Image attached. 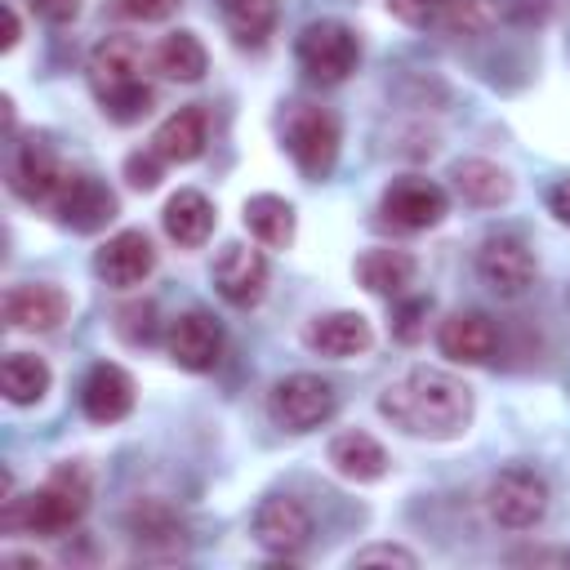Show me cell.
<instances>
[{
  "mask_svg": "<svg viewBox=\"0 0 570 570\" xmlns=\"http://www.w3.org/2000/svg\"><path fill=\"white\" fill-rule=\"evenodd\" d=\"M379 414L405 436L454 441L472 423V387L436 365H414L379 392Z\"/></svg>",
  "mask_w": 570,
  "mask_h": 570,
  "instance_id": "1",
  "label": "cell"
},
{
  "mask_svg": "<svg viewBox=\"0 0 570 570\" xmlns=\"http://www.w3.org/2000/svg\"><path fill=\"white\" fill-rule=\"evenodd\" d=\"M89 468L85 463H58L27 499L13 494V476H4V525H22L31 534H67L71 525H80L85 508H89Z\"/></svg>",
  "mask_w": 570,
  "mask_h": 570,
  "instance_id": "2",
  "label": "cell"
},
{
  "mask_svg": "<svg viewBox=\"0 0 570 570\" xmlns=\"http://www.w3.org/2000/svg\"><path fill=\"white\" fill-rule=\"evenodd\" d=\"M294 58L307 71V80H316V85H343L356 71V62H361V40H356V31L347 22L316 18V22H307L298 31Z\"/></svg>",
  "mask_w": 570,
  "mask_h": 570,
  "instance_id": "3",
  "label": "cell"
},
{
  "mask_svg": "<svg viewBox=\"0 0 570 570\" xmlns=\"http://www.w3.org/2000/svg\"><path fill=\"white\" fill-rule=\"evenodd\" d=\"M281 138L303 178H325L338 160V120L316 102H294L285 111Z\"/></svg>",
  "mask_w": 570,
  "mask_h": 570,
  "instance_id": "4",
  "label": "cell"
},
{
  "mask_svg": "<svg viewBox=\"0 0 570 570\" xmlns=\"http://www.w3.org/2000/svg\"><path fill=\"white\" fill-rule=\"evenodd\" d=\"M338 396L334 383L321 374H285L272 392H267V414L276 428L285 432H312L321 423H330Z\"/></svg>",
  "mask_w": 570,
  "mask_h": 570,
  "instance_id": "5",
  "label": "cell"
},
{
  "mask_svg": "<svg viewBox=\"0 0 570 570\" xmlns=\"http://www.w3.org/2000/svg\"><path fill=\"white\" fill-rule=\"evenodd\" d=\"M485 512L503 530H530L548 512V481L539 472H530V468H503L485 485Z\"/></svg>",
  "mask_w": 570,
  "mask_h": 570,
  "instance_id": "6",
  "label": "cell"
},
{
  "mask_svg": "<svg viewBox=\"0 0 570 570\" xmlns=\"http://www.w3.org/2000/svg\"><path fill=\"white\" fill-rule=\"evenodd\" d=\"M379 209H383V223H392L396 232H428V227H436L445 218L450 200H445L441 183L419 178V174H405V178H396L383 191Z\"/></svg>",
  "mask_w": 570,
  "mask_h": 570,
  "instance_id": "7",
  "label": "cell"
},
{
  "mask_svg": "<svg viewBox=\"0 0 570 570\" xmlns=\"http://www.w3.org/2000/svg\"><path fill=\"white\" fill-rule=\"evenodd\" d=\"M476 272H481V281H485L494 294L517 298V294H525L530 281H534V254H530V245H525L521 236L494 232V236H485L481 249H476Z\"/></svg>",
  "mask_w": 570,
  "mask_h": 570,
  "instance_id": "8",
  "label": "cell"
},
{
  "mask_svg": "<svg viewBox=\"0 0 570 570\" xmlns=\"http://www.w3.org/2000/svg\"><path fill=\"white\" fill-rule=\"evenodd\" d=\"M67 174H71V169L62 165V156L53 151L49 138H27V142H18L13 165H9L13 191H18L22 200H31V205H53V196H58L62 183H67Z\"/></svg>",
  "mask_w": 570,
  "mask_h": 570,
  "instance_id": "9",
  "label": "cell"
},
{
  "mask_svg": "<svg viewBox=\"0 0 570 570\" xmlns=\"http://www.w3.org/2000/svg\"><path fill=\"white\" fill-rule=\"evenodd\" d=\"M254 539L276 557H294L312 539V512L289 494H272L254 508Z\"/></svg>",
  "mask_w": 570,
  "mask_h": 570,
  "instance_id": "10",
  "label": "cell"
},
{
  "mask_svg": "<svg viewBox=\"0 0 570 570\" xmlns=\"http://www.w3.org/2000/svg\"><path fill=\"white\" fill-rule=\"evenodd\" d=\"M142 71H147V49L134 36H102L94 45V53H89V85H94L98 102L120 94V89H129V85H138Z\"/></svg>",
  "mask_w": 570,
  "mask_h": 570,
  "instance_id": "11",
  "label": "cell"
},
{
  "mask_svg": "<svg viewBox=\"0 0 570 570\" xmlns=\"http://www.w3.org/2000/svg\"><path fill=\"white\" fill-rule=\"evenodd\" d=\"M58 223L71 232H102L116 218V191L94 174H67L62 191L53 196Z\"/></svg>",
  "mask_w": 570,
  "mask_h": 570,
  "instance_id": "12",
  "label": "cell"
},
{
  "mask_svg": "<svg viewBox=\"0 0 570 570\" xmlns=\"http://www.w3.org/2000/svg\"><path fill=\"white\" fill-rule=\"evenodd\" d=\"M214 289L232 303V307H254L267 289V258L263 249L245 245V240H232L218 249L214 258Z\"/></svg>",
  "mask_w": 570,
  "mask_h": 570,
  "instance_id": "13",
  "label": "cell"
},
{
  "mask_svg": "<svg viewBox=\"0 0 570 570\" xmlns=\"http://www.w3.org/2000/svg\"><path fill=\"white\" fill-rule=\"evenodd\" d=\"M165 347H169V361H174L178 370L205 374V370H214L218 356H223V330H218V321H214L209 312L191 307V312H183V316L169 325Z\"/></svg>",
  "mask_w": 570,
  "mask_h": 570,
  "instance_id": "14",
  "label": "cell"
},
{
  "mask_svg": "<svg viewBox=\"0 0 570 570\" xmlns=\"http://www.w3.org/2000/svg\"><path fill=\"white\" fill-rule=\"evenodd\" d=\"M151 267H156V249H151L147 232H138V227H125V232L107 236V240L98 245V254H94V272H98L107 285H116V289L142 285V281L151 276Z\"/></svg>",
  "mask_w": 570,
  "mask_h": 570,
  "instance_id": "15",
  "label": "cell"
},
{
  "mask_svg": "<svg viewBox=\"0 0 570 570\" xmlns=\"http://www.w3.org/2000/svg\"><path fill=\"white\" fill-rule=\"evenodd\" d=\"M134 379L116 361H98L80 383V410L89 423H120L134 410Z\"/></svg>",
  "mask_w": 570,
  "mask_h": 570,
  "instance_id": "16",
  "label": "cell"
},
{
  "mask_svg": "<svg viewBox=\"0 0 570 570\" xmlns=\"http://www.w3.org/2000/svg\"><path fill=\"white\" fill-rule=\"evenodd\" d=\"M436 347H441V356H450L459 365H485L499 347V330L485 312H454L441 321Z\"/></svg>",
  "mask_w": 570,
  "mask_h": 570,
  "instance_id": "17",
  "label": "cell"
},
{
  "mask_svg": "<svg viewBox=\"0 0 570 570\" xmlns=\"http://www.w3.org/2000/svg\"><path fill=\"white\" fill-rule=\"evenodd\" d=\"M71 298L58 285H13L4 294V321L13 330H31V334H49L67 321Z\"/></svg>",
  "mask_w": 570,
  "mask_h": 570,
  "instance_id": "18",
  "label": "cell"
},
{
  "mask_svg": "<svg viewBox=\"0 0 570 570\" xmlns=\"http://www.w3.org/2000/svg\"><path fill=\"white\" fill-rule=\"evenodd\" d=\"M307 347L321 352V356H334V361H347V356H361L370 343H374V330L361 312H325L307 325Z\"/></svg>",
  "mask_w": 570,
  "mask_h": 570,
  "instance_id": "19",
  "label": "cell"
},
{
  "mask_svg": "<svg viewBox=\"0 0 570 570\" xmlns=\"http://www.w3.org/2000/svg\"><path fill=\"white\" fill-rule=\"evenodd\" d=\"M160 223H165V236H169L174 245H183V249H200V245L209 240V232H214V205H209L205 191H196V187H178V191L165 200Z\"/></svg>",
  "mask_w": 570,
  "mask_h": 570,
  "instance_id": "20",
  "label": "cell"
},
{
  "mask_svg": "<svg viewBox=\"0 0 570 570\" xmlns=\"http://www.w3.org/2000/svg\"><path fill=\"white\" fill-rule=\"evenodd\" d=\"M325 459H330V468H334L343 481H356V485H370V481H379V476L387 472V450H383L370 432H361V428L338 432V436L330 441Z\"/></svg>",
  "mask_w": 570,
  "mask_h": 570,
  "instance_id": "21",
  "label": "cell"
},
{
  "mask_svg": "<svg viewBox=\"0 0 570 570\" xmlns=\"http://www.w3.org/2000/svg\"><path fill=\"white\" fill-rule=\"evenodd\" d=\"M209 142V116L205 107H178L174 116L160 120V129L151 134V147L169 160V165H191Z\"/></svg>",
  "mask_w": 570,
  "mask_h": 570,
  "instance_id": "22",
  "label": "cell"
},
{
  "mask_svg": "<svg viewBox=\"0 0 570 570\" xmlns=\"http://www.w3.org/2000/svg\"><path fill=\"white\" fill-rule=\"evenodd\" d=\"M414 276H419V263H414V254H405V249L379 245V249H365V254L356 258V281H361L370 294H383V298L410 294Z\"/></svg>",
  "mask_w": 570,
  "mask_h": 570,
  "instance_id": "23",
  "label": "cell"
},
{
  "mask_svg": "<svg viewBox=\"0 0 570 570\" xmlns=\"http://www.w3.org/2000/svg\"><path fill=\"white\" fill-rule=\"evenodd\" d=\"M450 183H454V191H459L468 205H476V209H494V205H503V200L512 196L508 169H499L494 160H481V156L459 160V165L450 169Z\"/></svg>",
  "mask_w": 570,
  "mask_h": 570,
  "instance_id": "24",
  "label": "cell"
},
{
  "mask_svg": "<svg viewBox=\"0 0 570 570\" xmlns=\"http://www.w3.org/2000/svg\"><path fill=\"white\" fill-rule=\"evenodd\" d=\"M245 227L258 245L267 249H289L294 240V205L285 196H272V191H258L245 200Z\"/></svg>",
  "mask_w": 570,
  "mask_h": 570,
  "instance_id": "25",
  "label": "cell"
},
{
  "mask_svg": "<svg viewBox=\"0 0 570 570\" xmlns=\"http://www.w3.org/2000/svg\"><path fill=\"white\" fill-rule=\"evenodd\" d=\"M151 62H156V71H160V76L191 85V80H200V76H205L209 53H205V45H200L191 31H169V36L156 45Z\"/></svg>",
  "mask_w": 570,
  "mask_h": 570,
  "instance_id": "26",
  "label": "cell"
},
{
  "mask_svg": "<svg viewBox=\"0 0 570 570\" xmlns=\"http://www.w3.org/2000/svg\"><path fill=\"white\" fill-rule=\"evenodd\" d=\"M49 365L45 356H31V352H9L4 365H0V387L13 405H36L45 392H49Z\"/></svg>",
  "mask_w": 570,
  "mask_h": 570,
  "instance_id": "27",
  "label": "cell"
},
{
  "mask_svg": "<svg viewBox=\"0 0 570 570\" xmlns=\"http://www.w3.org/2000/svg\"><path fill=\"white\" fill-rule=\"evenodd\" d=\"M223 18L240 45H263L276 27V0H223Z\"/></svg>",
  "mask_w": 570,
  "mask_h": 570,
  "instance_id": "28",
  "label": "cell"
},
{
  "mask_svg": "<svg viewBox=\"0 0 570 570\" xmlns=\"http://www.w3.org/2000/svg\"><path fill=\"white\" fill-rule=\"evenodd\" d=\"M436 22L450 36H481L490 27V9H485V0H445Z\"/></svg>",
  "mask_w": 570,
  "mask_h": 570,
  "instance_id": "29",
  "label": "cell"
},
{
  "mask_svg": "<svg viewBox=\"0 0 570 570\" xmlns=\"http://www.w3.org/2000/svg\"><path fill=\"white\" fill-rule=\"evenodd\" d=\"M151 102H156V89H151L147 80H138V85H129V89L102 98V111H107L116 125H134V120H142V116L151 111Z\"/></svg>",
  "mask_w": 570,
  "mask_h": 570,
  "instance_id": "30",
  "label": "cell"
},
{
  "mask_svg": "<svg viewBox=\"0 0 570 570\" xmlns=\"http://www.w3.org/2000/svg\"><path fill=\"white\" fill-rule=\"evenodd\" d=\"M432 312V298H423V294H414V298H405L401 294V303H396V312H392V338L396 343H419L423 338V316Z\"/></svg>",
  "mask_w": 570,
  "mask_h": 570,
  "instance_id": "31",
  "label": "cell"
},
{
  "mask_svg": "<svg viewBox=\"0 0 570 570\" xmlns=\"http://www.w3.org/2000/svg\"><path fill=\"white\" fill-rule=\"evenodd\" d=\"M116 330L129 338V343H147L151 334H156V303H125L120 312H116Z\"/></svg>",
  "mask_w": 570,
  "mask_h": 570,
  "instance_id": "32",
  "label": "cell"
},
{
  "mask_svg": "<svg viewBox=\"0 0 570 570\" xmlns=\"http://www.w3.org/2000/svg\"><path fill=\"white\" fill-rule=\"evenodd\" d=\"M160 165H165V156L151 147V151H134V156H125V178H129V187H138V191H151L156 183H160Z\"/></svg>",
  "mask_w": 570,
  "mask_h": 570,
  "instance_id": "33",
  "label": "cell"
},
{
  "mask_svg": "<svg viewBox=\"0 0 570 570\" xmlns=\"http://www.w3.org/2000/svg\"><path fill=\"white\" fill-rule=\"evenodd\" d=\"M352 566H401V570H414L419 557L410 548H401V543H370V548H361L352 557Z\"/></svg>",
  "mask_w": 570,
  "mask_h": 570,
  "instance_id": "34",
  "label": "cell"
},
{
  "mask_svg": "<svg viewBox=\"0 0 570 570\" xmlns=\"http://www.w3.org/2000/svg\"><path fill=\"white\" fill-rule=\"evenodd\" d=\"M441 4L445 0H387V13L401 18L405 27H428L441 18Z\"/></svg>",
  "mask_w": 570,
  "mask_h": 570,
  "instance_id": "35",
  "label": "cell"
},
{
  "mask_svg": "<svg viewBox=\"0 0 570 570\" xmlns=\"http://www.w3.org/2000/svg\"><path fill=\"white\" fill-rule=\"evenodd\" d=\"M27 9L49 27H67L80 13V0H27Z\"/></svg>",
  "mask_w": 570,
  "mask_h": 570,
  "instance_id": "36",
  "label": "cell"
},
{
  "mask_svg": "<svg viewBox=\"0 0 570 570\" xmlns=\"http://www.w3.org/2000/svg\"><path fill=\"white\" fill-rule=\"evenodd\" d=\"M178 9V0H120V13L134 22H160Z\"/></svg>",
  "mask_w": 570,
  "mask_h": 570,
  "instance_id": "37",
  "label": "cell"
},
{
  "mask_svg": "<svg viewBox=\"0 0 570 570\" xmlns=\"http://www.w3.org/2000/svg\"><path fill=\"white\" fill-rule=\"evenodd\" d=\"M548 209L570 227V178H561V183L548 191Z\"/></svg>",
  "mask_w": 570,
  "mask_h": 570,
  "instance_id": "38",
  "label": "cell"
},
{
  "mask_svg": "<svg viewBox=\"0 0 570 570\" xmlns=\"http://www.w3.org/2000/svg\"><path fill=\"white\" fill-rule=\"evenodd\" d=\"M18 31H22V27H18V13L4 9V36H0V49H13V45H18Z\"/></svg>",
  "mask_w": 570,
  "mask_h": 570,
  "instance_id": "39",
  "label": "cell"
}]
</instances>
